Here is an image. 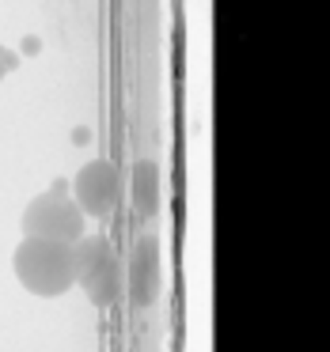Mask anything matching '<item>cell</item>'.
Here are the masks:
<instances>
[{
	"label": "cell",
	"instance_id": "5",
	"mask_svg": "<svg viewBox=\"0 0 330 352\" xmlns=\"http://www.w3.org/2000/svg\"><path fill=\"white\" fill-rule=\"evenodd\" d=\"M160 288V246L156 239H137V246L130 250V265L122 269V292H130L133 307H148Z\"/></svg>",
	"mask_w": 330,
	"mask_h": 352
},
{
	"label": "cell",
	"instance_id": "7",
	"mask_svg": "<svg viewBox=\"0 0 330 352\" xmlns=\"http://www.w3.org/2000/svg\"><path fill=\"white\" fill-rule=\"evenodd\" d=\"M12 69V57H8V50L0 46V80H4V72Z\"/></svg>",
	"mask_w": 330,
	"mask_h": 352
},
{
	"label": "cell",
	"instance_id": "1",
	"mask_svg": "<svg viewBox=\"0 0 330 352\" xmlns=\"http://www.w3.org/2000/svg\"><path fill=\"white\" fill-rule=\"evenodd\" d=\"M16 276L27 292L42 299L65 296L76 284V250L69 243H46V239H23L16 246Z\"/></svg>",
	"mask_w": 330,
	"mask_h": 352
},
{
	"label": "cell",
	"instance_id": "4",
	"mask_svg": "<svg viewBox=\"0 0 330 352\" xmlns=\"http://www.w3.org/2000/svg\"><path fill=\"white\" fill-rule=\"evenodd\" d=\"M118 197H122V175L110 160H92L87 167H80L76 182H72V201L84 216L107 220L114 212Z\"/></svg>",
	"mask_w": 330,
	"mask_h": 352
},
{
	"label": "cell",
	"instance_id": "3",
	"mask_svg": "<svg viewBox=\"0 0 330 352\" xmlns=\"http://www.w3.org/2000/svg\"><path fill=\"white\" fill-rule=\"evenodd\" d=\"M76 284L95 307H114L122 299V261L110 239L84 235L76 246Z\"/></svg>",
	"mask_w": 330,
	"mask_h": 352
},
{
	"label": "cell",
	"instance_id": "6",
	"mask_svg": "<svg viewBox=\"0 0 330 352\" xmlns=\"http://www.w3.org/2000/svg\"><path fill=\"white\" fill-rule=\"evenodd\" d=\"M130 193H133V208H137L141 216L160 212V167H156L152 160H141L137 167H133Z\"/></svg>",
	"mask_w": 330,
	"mask_h": 352
},
{
	"label": "cell",
	"instance_id": "2",
	"mask_svg": "<svg viewBox=\"0 0 330 352\" xmlns=\"http://www.w3.org/2000/svg\"><path fill=\"white\" fill-rule=\"evenodd\" d=\"M84 220L87 216L76 208V201L69 197L65 182H57L54 190L39 193L23 212V239H46V243H69L76 246L84 239Z\"/></svg>",
	"mask_w": 330,
	"mask_h": 352
}]
</instances>
